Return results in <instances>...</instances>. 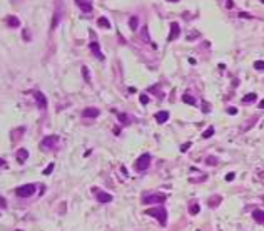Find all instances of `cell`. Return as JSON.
I'll return each mask as SVG.
<instances>
[{"label": "cell", "instance_id": "cell-1", "mask_svg": "<svg viewBox=\"0 0 264 231\" xmlns=\"http://www.w3.org/2000/svg\"><path fill=\"white\" fill-rule=\"evenodd\" d=\"M146 214H147V216L155 218V220L160 223V226H166V223H167V211L164 208H151V209H147V211H146Z\"/></svg>", "mask_w": 264, "mask_h": 231}, {"label": "cell", "instance_id": "cell-2", "mask_svg": "<svg viewBox=\"0 0 264 231\" xmlns=\"http://www.w3.org/2000/svg\"><path fill=\"white\" fill-rule=\"evenodd\" d=\"M164 201H166V194H159V193H154V194H144L142 196V203L144 204L164 203Z\"/></svg>", "mask_w": 264, "mask_h": 231}, {"label": "cell", "instance_id": "cell-3", "mask_svg": "<svg viewBox=\"0 0 264 231\" xmlns=\"http://www.w3.org/2000/svg\"><path fill=\"white\" fill-rule=\"evenodd\" d=\"M17 196L19 198H30L35 193V184H23V186L17 188Z\"/></svg>", "mask_w": 264, "mask_h": 231}, {"label": "cell", "instance_id": "cell-4", "mask_svg": "<svg viewBox=\"0 0 264 231\" xmlns=\"http://www.w3.org/2000/svg\"><path fill=\"white\" fill-rule=\"evenodd\" d=\"M149 166H151V154H147V152L135 161V171H146Z\"/></svg>", "mask_w": 264, "mask_h": 231}, {"label": "cell", "instance_id": "cell-5", "mask_svg": "<svg viewBox=\"0 0 264 231\" xmlns=\"http://www.w3.org/2000/svg\"><path fill=\"white\" fill-rule=\"evenodd\" d=\"M57 142H59V137H57V136H47V137L42 139L40 147H42V149H52Z\"/></svg>", "mask_w": 264, "mask_h": 231}, {"label": "cell", "instance_id": "cell-6", "mask_svg": "<svg viewBox=\"0 0 264 231\" xmlns=\"http://www.w3.org/2000/svg\"><path fill=\"white\" fill-rule=\"evenodd\" d=\"M179 35H181V27H179V24H177V22H172V24H171V32H169L167 40H169V42H172V40H176Z\"/></svg>", "mask_w": 264, "mask_h": 231}, {"label": "cell", "instance_id": "cell-7", "mask_svg": "<svg viewBox=\"0 0 264 231\" xmlns=\"http://www.w3.org/2000/svg\"><path fill=\"white\" fill-rule=\"evenodd\" d=\"M94 193H96L99 203H110V201H112V194H109V193L99 191V189H94Z\"/></svg>", "mask_w": 264, "mask_h": 231}, {"label": "cell", "instance_id": "cell-8", "mask_svg": "<svg viewBox=\"0 0 264 231\" xmlns=\"http://www.w3.org/2000/svg\"><path fill=\"white\" fill-rule=\"evenodd\" d=\"M34 97H35V101H37V104H39L40 109H45V107H47V99H45V96L40 92V90H35Z\"/></svg>", "mask_w": 264, "mask_h": 231}, {"label": "cell", "instance_id": "cell-9", "mask_svg": "<svg viewBox=\"0 0 264 231\" xmlns=\"http://www.w3.org/2000/svg\"><path fill=\"white\" fill-rule=\"evenodd\" d=\"M99 114L100 112H99V109H96V107H87V109L82 111V116H84V117H90V119L97 117Z\"/></svg>", "mask_w": 264, "mask_h": 231}, {"label": "cell", "instance_id": "cell-10", "mask_svg": "<svg viewBox=\"0 0 264 231\" xmlns=\"http://www.w3.org/2000/svg\"><path fill=\"white\" fill-rule=\"evenodd\" d=\"M155 121L159 122V124H164V122H167V119H169V112L167 111H159V112H155Z\"/></svg>", "mask_w": 264, "mask_h": 231}, {"label": "cell", "instance_id": "cell-11", "mask_svg": "<svg viewBox=\"0 0 264 231\" xmlns=\"http://www.w3.org/2000/svg\"><path fill=\"white\" fill-rule=\"evenodd\" d=\"M77 7H79L82 12H85V14L92 12V2H82V0H79V2H77Z\"/></svg>", "mask_w": 264, "mask_h": 231}, {"label": "cell", "instance_id": "cell-12", "mask_svg": "<svg viewBox=\"0 0 264 231\" xmlns=\"http://www.w3.org/2000/svg\"><path fill=\"white\" fill-rule=\"evenodd\" d=\"M90 50L94 52V55H96V57H99V59H104V55L100 54V47H99L97 42H92V44H90Z\"/></svg>", "mask_w": 264, "mask_h": 231}, {"label": "cell", "instance_id": "cell-13", "mask_svg": "<svg viewBox=\"0 0 264 231\" xmlns=\"http://www.w3.org/2000/svg\"><path fill=\"white\" fill-rule=\"evenodd\" d=\"M253 218H254V221H258V223H264V211L262 209H254Z\"/></svg>", "mask_w": 264, "mask_h": 231}, {"label": "cell", "instance_id": "cell-14", "mask_svg": "<svg viewBox=\"0 0 264 231\" xmlns=\"http://www.w3.org/2000/svg\"><path fill=\"white\" fill-rule=\"evenodd\" d=\"M221 199H222L221 196H211V198H209V201H207V204L211 206V208H216V206L221 204Z\"/></svg>", "mask_w": 264, "mask_h": 231}, {"label": "cell", "instance_id": "cell-15", "mask_svg": "<svg viewBox=\"0 0 264 231\" xmlns=\"http://www.w3.org/2000/svg\"><path fill=\"white\" fill-rule=\"evenodd\" d=\"M7 24H9V27L15 28V27L20 25V20L17 17H14V15H10V17H7Z\"/></svg>", "mask_w": 264, "mask_h": 231}, {"label": "cell", "instance_id": "cell-16", "mask_svg": "<svg viewBox=\"0 0 264 231\" xmlns=\"http://www.w3.org/2000/svg\"><path fill=\"white\" fill-rule=\"evenodd\" d=\"M141 37H142V40L146 44H149L151 42V37H149V28H147L146 25H144L142 28H141Z\"/></svg>", "mask_w": 264, "mask_h": 231}, {"label": "cell", "instance_id": "cell-17", "mask_svg": "<svg viewBox=\"0 0 264 231\" xmlns=\"http://www.w3.org/2000/svg\"><path fill=\"white\" fill-rule=\"evenodd\" d=\"M27 158H28V151L27 149H19L17 151V159L20 161V163H23Z\"/></svg>", "mask_w": 264, "mask_h": 231}, {"label": "cell", "instance_id": "cell-18", "mask_svg": "<svg viewBox=\"0 0 264 231\" xmlns=\"http://www.w3.org/2000/svg\"><path fill=\"white\" fill-rule=\"evenodd\" d=\"M256 99H258V96H256L254 92H251V94H246V96L242 97V102H244V104H247V102H254Z\"/></svg>", "mask_w": 264, "mask_h": 231}, {"label": "cell", "instance_id": "cell-19", "mask_svg": "<svg viewBox=\"0 0 264 231\" xmlns=\"http://www.w3.org/2000/svg\"><path fill=\"white\" fill-rule=\"evenodd\" d=\"M182 101L185 102V104H191V106H196V99H194L191 94H184L182 96Z\"/></svg>", "mask_w": 264, "mask_h": 231}, {"label": "cell", "instance_id": "cell-20", "mask_svg": "<svg viewBox=\"0 0 264 231\" xmlns=\"http://www.w3.org/2000/svg\"><path fill=\"white\" fill-rule=\"evenodd\" d=\"M137 25H139V19L135 17H130V20H129V27H130V30H137Z\"/></svg>", "mask_w": 264, "mask_h": 231}, {"label": "cell", "instance_id": "cell-21", "mask_svg": "<svg viewBox=\"0 0 264 231\" xmlns=\"http://www.w3.org/2000/svg\"><path fill=\"white\" fill-rule=\"evenodd\" d=\"M97 24H99V27H102V28H109L110 27V22L105 17H100V19L97 20Z\"/></svg>", "mask_w": 264, "mask_h": 231}, {"label": "cell", "instance_id": "cell-22", "mask_svg": "<svg viewBox=\"0 0 264 231\" xmlns=\"http://www.w3.org/2000/svg\"><path fill=\"white\" fill-rule=\"evenodd\" d=\"M119 121H121V124H124V126H129L130 124L129 116H126V114H119Z\"/></svg>", "mask_w": 264, "mask_h": 231}, {"label": "cell", "instance_id": "cell-23", "mask_svg": "<svg viewBox=\"0 0 264 231\" xmlns=\"http://www.w3.org/2000/svg\"><path fill=\"white\" fill-rule=\"evenodd\" d=\"M199 204H197V203H194V204H191V206H189V213H191V214H197V213H199Z\"/></svg>", "mask_w": 264, "mask_h": 231}, {"label": "cell", "instance_id": "cell-24", "mask_svg": "<svg viewBox=\"0 0 264 231\" xmlns=\"http://www.w3.org/2000/svg\"><path fill=\"white\" fill-rule=\"evenodd\" d=\"M212 134H214V127L211 126V127H207V129H206L204 133H202V137H204V139H207V137H211Z\"/></svg>", "mask_w": 264, "mask_h": 231}, {"label": "cell", "instance_id": "cell-25", "mask_svg": "<svg viewBox=\"0 0 264 231\" xmlns=\"http://www.w3.org/2000/svg\"><path fill=\"white\" fill-rule=\"evenodd\" d=\"M206 164H209V166H216V164H217V158H214V156L206 158Z\"/></svg>", "mask_w": 264, "mask_h": 231}, {"label": "cell", "instance_id": "cell-26", "mask_svg": "<svg viewBox=\"0 0 264 231\" xmlns=\"http://www.w3.org/2000/svg\"><path fill=\"white\" fill-rule=\"evenodd\" d=\"M82 76H84V79H85V82H90V74H89V69L85 67H82Z\"/></svg>", "mask_w": 264, "mask_h": 231}, {"label": "cell", "instance_id": "cell-27", "mask_svg": "<svg viewBox=\"0 0 264 231\" xmlns=\"http://www.w3.org/2000/svg\"><path fill=\"white\" fill-rule=\"evenodd\" d=\"M254 69H258V71H264V60H256V62H254Z\"/></svg>", "mask_w": 264, "mask_h": 231}, {"label": "cell", "instance_id": "cell-28", "mask_svg": "<svg viewBox=\"0 0 264 231\" xmlns=\"http://www.w3.org/2000/svg\"><path fill=\"white\" fill-rule=\"evenodd\" d=\"M139 99H141V102H142L144 106H146V104H149V97H147L146 94H141V96H139Z\"/></svg>", "mask_w": 264, "mask_h": 231}, {"label": "cell", "instance_id": "cell-29", "mask_svg": "<svg viewBox=\"0 0 264 231\" xmlns=\"http://www.w3.org/2000/svg\"><path fill=\"white\" fill-rule=\"evenodd\" d=\"M52 169H53V164H49V166L44 169V174H50V172H52Z\"/></svg>", "mask_w": 264, "mask_h": 231}, {"label": "cell", "instance_id": "cell-30", "mask_svg": "<svg viewBox=\"0 0 264 231\" xmlns=\"http://www.w3.org/2000/svg\"><path fill=\"white\" fill-rule=\"evenodd\" d=\"M234 178H236V174H234V172H229V174H226V181H232Z\"/></svg>", "mask_w": 264, "mask_h": 231}, {"label": "cell", "instance_id": "cell-31", "mask_svg": "<svg viewBox=\"0 0 264 231\" xmlns=\"http://www.w3.org/2000/svg\"><path fill=\"white\" fill-rule=\"evenodd\" d=\"M0 208H7V201H5V198H2V196H0Z\"/></svg>", "mask_w": 264, "mask_h": 231}, {"label": "cell", "instance_id": "cell-32", "mask_svg": "<svg viewBox=\"0 0 264 231\" xmlns=\"http://www.w3.org/2000/svg\"><path fill=\"white\" fill-rule=\"evenodd\" d=\"M189 146H191V142H185V144H182V147H181V151H182V152H185V151L189 149Z\"/></svg>", "mask_w": 264, "mask_h": 231}, {"label": "cell", "instance_id": "cell-33", "mask_svg": "<svg viewBox=\"0 0 264 231\" xmlns=\"http://www.w3.org/2000/svg\"><path fill=\"white\" fill-rule=\"evenodd\" d=\"M202 111H204V112H209V111H211V107H209L207 102H204V104H202Z\"/></svg>", "mask_w": 264, "mask_h": 231}, {"label": "cell", "instance_id": "cell-34", "mask_svg": "<svg viewBox=\"0 0 264 231\" xmlns=\"http://www.w3.org/2000/svg\"><path fill=\"white\" fill-rule=\"evenodd\" d=\"M228 112L234 116V114H237V109H236V107H229V109H228Z\"/></svg>", "mask_w": 264, "mask_h": 231}, {"label": "cell", "instance_id": "cell-35", "mask_svg": "<svg viewBox=\"0 0 264 231\" xmlns=\"http://www.w3.org/2000/svg\"><path fill=\"white\" fill-rule=\"evenodd\" d=\"M239 15H241V17H247V19H249V17H251V15H249V14H244V12H241V14H239Z\"/></svg>", "mask_w": 264, "mask_h": 231}, {"label": "cell", "instance_id": "cell-36", "mask_svg": "<svg viewBox=\"0 0 264 231\" xmlns=\"http://www.w3.org/2000/svg\"><path fill=\"white\" fill-rule=\"evenodd\" d=\"M259 107H261V109H264V99H262L261 102H259Z\"/></svg>", "mask_w": 264, "mask_h": 231}, {"label": "cell", "instance_id": "cell-37", "mask_svg": "<svg viewBox=\"0 0 264 231\" xmlns=\"http://www.w3.org/2000/svg\"><path fill=\"white\" fill-rule=\"evenodd\" d=\"M3 164H5V161H3V159H0V166H3Z\"/></svg>", "mask_w": 264, "mask_h": 231}, {"label": "cell", "instance_id": "cell-38", "mask_svg": "<svg viewBox=\"0 0 264 231\" xmlns=\"http://www.w3.org/2000/svg\"><path fill=\"white\" fill-rule=\"evenodd\" d=\"M262 199H264V196H262Z\"/></svg>", "mask_w": 264, "mask_h": 231}, {"label": "cell", "instance_id": "cell-39", "mask_svg": "<svg viewBox=\"0 0 264 231\" xmlns=\"http://www.w3.org/2000/svg\"><path fill=\"white\" fill-rule=\"evenodd\" d=\"M17 231H20V229H17Z\"/></svg>", "mask_w": 264, "mask_h": 231}]
</instances>
